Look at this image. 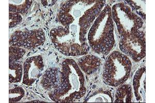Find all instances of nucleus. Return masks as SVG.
Listing matches in <instances>:
<instances>
[{
    "instance_id": "obj_1",
    "label": "nucleus",
    "mask_w": 155,
    "mask_h": 103,
    "mask_svg": "<svg viewBox=\"0 0 155 103\" xmlns=\"http://www.w3.org/2000/svg\"><path fill=\"white\" fill-rule=\"evenodd\" d=\"M105 1H70L62 6L58 20L63 26L77 23L80 27V37L86 38L87 32L94 20L100 14Z\"/></svg>"
},
{
    "instance_id": "obj_2",
    "label": "nucleus",
    "mask_w": 155,
    "mask_h": 103,
    "mask_svg": "<svg viewBox=\"0 0 155 103\" xmlns=\"http://www.w3.org/2000/svg\"><path fill=\"white\" fill-rule=\"evenodd\" d=\"M85 92L84 78L78 63L74 60H65L62 64L60 85L50 94V98L56 102H72Z\"/></svg>"
},
{
    "instance_id": "obj_3",
    "label": "nucleus",
    "mask_w": 155,
    "mask_h": 103,
    "mask_svg": "<svg viewBox=\"0 0 155 103\" xmlns=\"http://www.w3.org/2000/svg\"><path fill=\"white\" fill-rule=\"evenodd\" d=\"M87 40L90 47L98 54L106 55L113 49L115 40L110 6L106 5L96 18L88 32Z\"/></svg>"
},
{
    "instance_id": "obj_4",
    "label": "nucleus",
    "mask_w": 155,
    "mask_h": 103,
    "mask_svg": "<svg viewBox=\"0 0 155 103\" xmlns=\"http://www.w3.org/2000/svg\"><path fill=\"white\" fill-rule=\"evenodd\" d=\"M51 41L60 52L67 56H81L89 51L88 44L81 42L80 34L69 26H58L50 32Z\"/></svg>"
},
{
    "instance_id": "obj_5",
    "label": "nucleus",
    "mask_w": 155,
    "mask_h": 103,
    "mask_svg": "<svg viewBox=\"0 0 155 103\" xmlns=\"http://www.w3.org/2000/svg\"><path fill=\"white\" fill-rule=\"evenodd\" d=\"M131 68L132 63L128 56L118 51H114L107 60L103 78L110 86L117 87L128 79Z\"/></svg>"
},
{
    "instance_id": "obj_6",
    "label": "nucleus",
    "mask_w": 155,
    "mask_h": 103,
    "mask_svg": "<svg viewBox=\"0 0 155 103\" xmlns=\"http://www.w3.org/2000/svg\"><path fill=\"white\" fill-rule=\"evenodd\" d=\"M112 19L115 22L119 34L126 37L139 31L143 22L130 7L123 3L114 4L112 7Z\"/></svg>"
},
{
    "instance_id": "obj_7",
    "label": "nucleus",
    "mask_w": 155,
    "mask_h": 103,
    "mask_svg": "<svg viewBox=\"0 0 155 103\" xmlns=\"http://www.w3.org/2000/svg\"><path fill=\"white\" fill-rule=\"evenodd\" d=\"M145 35L140 30L129 36L122 37L119 44L120 50L137 62L145 56Z\"/></svg>"
},
{
    "instance_id": "obj_8",
    "label": "nucleus",
    "mask_w": 155,
    "mask_h": 103,
    "mask_svg": "<svg viewBox=\"0 0 155 103\" xmlns=\"http://www.w3.org/2000/svg\"><path fill=\"white\" fill-rule=\"evenodd\" d=\"M45 40V34L41 29L27 32L17 31L12 34L9 44L12 47L31 50L42 45Z\"/></svg>"
},
{
    "instance_id": "obj_9",
    "label": "nucleus",
    "mask_w": 155,
    "mask_h": 103,
    "mask_svg": "<svg viewBox=\"0 0 155 103\" xmlns=\"http://www.w3.org/2000/svg\"><path fill=\"white\" fill-rule=\"evenodd\" d=\"M44 64L41 56L28 58L24 63L23 83L31 85L41 75Z\"/></svg>"
},
{
    "instance_id": "obj_10",
    "label": "nucleus",
    "mask_w": 155,
    "mask_h": 103,
    "mask_svg": "<svg viewBox=\"0 0 155 103\" xmlns=\"http://www.w3.org/2000/svg\"><path fill=\"white\" fill-rule=\"evenodd\" d=\"M133 87L136 100L145 102V68L142 67L136 72L133 79Z\"/></svg>"
},
{
    "instance_id": "obj_11",
    "label": "nucleus",
    "mask_w": 155,
    "mask_h": 103,
    "mask_svg": "<svg viewBox=\"0 0 155 103\" xmlns=\"http://www.w3.org/2000/svg\"><path fill=\"white\" fill-rule=\"evenodd\" d=\"M61 81V72H58L57 68H51L46 72L42 77L41 84L47 90H51L58 88Z\"/></svg>"
},
{
    "instance_id": "obj_12",
    "label": "nucleus",
    "mask_w": 155,
    "mask_h": 103,
    "mask_svg": "<svg viewBox=\"0 0 155 103\" xmlns=\"http://www.w3.org/2000/svg\"><path fill=\"white\" fill-rule=\"evenodd\" d=\"M101 63V60L98 57L88 55L79 59L78 65L85 73L90 75L98 69Z\"/></svg>"
},
{
    "instance_id": "obj_13",
    "label": "nucleus",
    "mask_w": 155,
    "mask_h": 103,
    "mask_svg": "<svg viewBox=\"0 0 155 103\" xmlns=\"http://www.w3.org/2000/svg\"><path fill=\"white\" fill-rule=\"evenodd\" d=\"M133 92L132 88L129 85H124L120 87L116 92L115 102H126L132 101Z\"/></svg>"
},
{
    "instance_id": "obj_14",
    "label": "nucleus",
    "mask_w": 155,
    "mask_h": 103,
    "mask_svg": "<svg viewBox=\"0 0 155 103\" xmlns=\"http://www.w3.org/2000/svg\"><path fill=\"white\" fill-rule=\"evenodd\" d=\"M32 1H9V12L23 14L28 11L31 5Z\"/></svg>"
},
{
    "instance_id": "obj_15",
    "label": "nucleus",
    "mask_w": 155,
    "mask_h": 103,
    "mask_svg": "<svg viewBox=\"0 0 155 103\" xmlns=\"http://www.w3.org/2000/svg\"><path fill=\"white\" fill-rule=\"evenodd\" d=\"M9 82L17 83L19 82L22 75V68L19 63H9Z\"/></svg>"
},
{
    "instance_id": "obj_16",
    "label": "nucleus",
    "mask_w": 155,
    "mask_h": 103,
    "mask_svg": "<svg viewBox=\"0 0 155 103\" xmlns=\"http://www.w3.org/2000/svg\"><path fill=\"white\" fill-rule=\"evenodd\" d=\"M9 63H14L23 57L25 51L21 47L11 46L9 47Z\"/></svg>"
},
{
    "instance_id": "obj_17",
    "label": "nucleus",
    "mask_w": 155,
    "mask_h": 103,
    "mask_svg": "<svg viewBox=\"0 0 155 103\" xmlns=\"http://www.w3.org/2000/svg\"><path fill=\"white\" fill-rule=\"evenodd\" d=\"M25 95V90L21 87L15 88L9 90V103L19 101Z\"/></svg>"
},
{
    "instance_id": "obj_18",
    "label": "nucleus",
    "mask_w": 155,
    "mask_h": 103,
    "mask_svg": "<svg viewBox=\"0 0 155 103\" xmlns=\"http://www.w3.org/2000/svg\"><path fill=\"white\" fill-rule=\"evenodd\" d=\"M22 19L19 14L9 12V28L16 26L22 21Z\"/></svg>"
}]
</instances>
